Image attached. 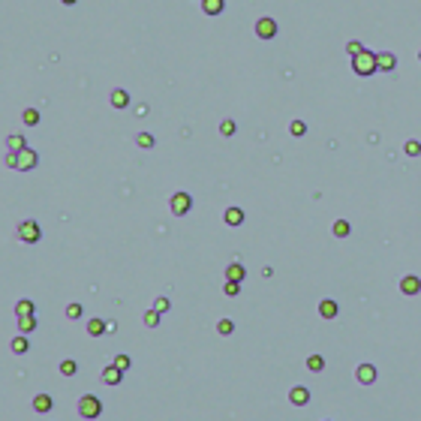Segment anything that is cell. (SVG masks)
Here are the masks:
<instances>
[{"label":"cell","instance_id":"1","mask_svg":"<svg viewBox=\"0 0 421 421\" xmlns=\"http://www.w3.org/2000/svg\"><path fill=\"white\" fill-rule=\"evenodd\" d=\"M352 72L355 75H361V78H367V75H373L376 72V51H361V54H355L352 58Z\"/></svg>","mask_w":421,"mask_h":421},{"label":"cell","instance_id":"2","mask_svg":"<svg viewBox=\"0 0 421 421\" xmlns=\"http://www.w3.org/2000/svg\"><path fill=\"white\" fill-rule=\"evenodd\" d=\"M78 415L88 421H94L102 415V400H99L97 394H81L78 397Z\"/></svg>","mask_w":421,"mask_h":421},{"label":"cell","instance_id":"3","mask_svg":"<svg viewBox=\"0 0 421 421\" xmlns=\"http://www.w3.org/2000/svg\"><path fill=\"white\" fill-rule=\"evenodd\" d=\"M15 238H18L21 244H39V241H42V226H39L36 220H24V223H18V229H15Z\"/></svg>","mask_w":421,"mask_h":421},{"label":"cell","instance_id":"4","mask_svg":"<svg viewBox=\"0 0 421 421\" xmlns=\"http://www.w3.org/2000/svg\"><path fill=\"white\" fill-rule=\"evenodd\" d=\"M169 211L175 214V217H187L190 211H193V195L190 193H175L169 199Z\"/></svg>","mask_w":421,"mask_h":421},{"label":"cell","instance_id":"5","mask_svg":"<svg viewBox=\"0 0 421 421\" xmlns=\"http://www.w3.org/2000/svg\"><path fill=\"white\" fill-rule=\"evenodd\" d=\"M253 31H256V36H259V39H265V42H268V39H274V36L280 33V27H277V18L262 15V18H256V27H253Z\"/></svg>","mask_w":421,"mask_h":421},{"label":"cell","instance_id":"6","mask_svg":"<svg viewBox=\"0 0 421 421\" xmlns=\"http://www.w3.org/2000/svg\"><path fill=\"white\" fill-rule=\"evenodd\" d=\"M36 162H39V154H36L33 148H24V151L15 154V165H12V169H18V172H31V169H36Z\"/></svg>","mask_w":421,"mask_h":421},{"label":"cell","instance_id":"7","mask_svg":"<svg viewBox=\"0 0 421 421\" xmlns=\"http://www.w3.org/2000/svg\"><path fill=\"white\" fill-rule=\"evenodd\" d=\"M376 364H358V370H355V379L361 382V385H373L376 382Z\"/></svg>","mask_w":421,"mask_h":421},{"label":"cell","instance_id":"8","mask_svg":"<svg viewBox=\"0 0 421 421\" xmlns=\"http://www.w3.org/2000/svg\"><path fill=\"white\" fill-rule=\"evenodd\" d=\"M99 379H102L105 385H121V382H124V370H118L115 364H108V367H102Z\"/></svg>","mask_w":421,"mask_h":421},{"label":"cell","instance_id":"9","mask_svg":"<svg viewBox=\"0 0 421 421\" xmlns=\"http://www.w3.org/2000/svg\"><path fill=\"white\" fill-rule=\"evenodd\" d=\"M400 292H403V295H409V298H412V295H418V292H421V277H415V274H406V277L400 280Z\"/></svg>","mask_w":421,"mask_h":421},{"label":"cell","instance_id":"10","mask_svg":"<svg viewBox=\"0 0 421 421\" xmlns=\"http://www.w3.org/2000/svg\"><path fill=\"white\" fill-rule=\"evenodd\" d=\"M289 403H292V406H307V403H310V388L295 385V388L289 391Z\"/></svg>","mask_w":421,"mask_h":421},{"label":"cell","instance_id":"11","mask_svg":"<svg viewBox=\"0 0 421 421\" xmlns=\"http://www.w3.org/2000/svg\"><path fill=\"white\" fill-rule=\"evenodd\" d=\"M244 277H247V271H244L241 262H229L226 265V280L229 283H244Z\"/></svg>","mask_w":421,"mask_h":421},{"label":"cell","instance_id":"12","mask_svg":"<svg viewBox=\"0 0 421 421\" xmlns=\"http://www.w3.org/2000/svg\"><path fill=\"white\" fill-rule=\"evenodd\" d=\"M108 102H111V108H127V105H130V91L115 88V91L108 94Z\"/></svg>","mask_w":421,"mask_h":421},{"label":"cell","instance_id":"13","mask_svg":"<svg viewBox=\"0 0 421 421\" xmlns=\"http://www.w3.org/2000/svg\"><path fill=\"white\" fill-rule=\"evenodd\" d=\"M394 66H397V58L391 51H376V69L379 72H391Z\"/></svg>","mask_w":421,"mask_h":421},{"label":"cell","instance_id":"14","mask_svg":"<svg viewBox=\"0 0 421 421\" xmlns=\"http://www.w3.org/2000/svg\"><path fill=\"white\" fill-rule=\"evenodd\" d=\"M9 349H12L15 355H27V349H31V340H27V334H15V337L9 340Z\"/></svg>","mask_w":421,"mask_h":421},{"label":"cell","instance_id":"15","mask_svg":"<svg viewBox=\"0 0 421 421\" xmlns=\"http://www.w3.org/2000/svg\"><path fill=\"white\" fill-rule=\"evenodd\" d=\"M54 409V400H51V394H36L33 397V412H51Z\"/></svg>","mask_w":421,"mask_h":421},{"label":"cell","instance_id":"16","mask_svg":"<svg viewBox=\"0 0 421 421\" xmlns=\"http://www.w3.org/2000/svg\"><path fill=\"white\" fill-rule=\"evenodd\" d=\"M199 3H202V12L208 18H214V15H220L226 9V0H199Z\"/></svg>","mask_w":421,"mask_h":421},{"label":"cell","instance_id":"17","mask_svg":"<svg viewBox=\"0 0 421 421\" xmlns=\"http://www.w3.org/2000/svg\"><path fill=\"white\" fill-rule=\"evenodd\" d=\"M337 313H340L337 301H331V298L319 301V316H322V319H337Z\"/></svg>","mask_w":421,"mask_h":421},{"label":"cell","instance_id":"18","mask_svg":"<svg viewBox=\"0 0 421 421\" xmlns=\"http://www.w3.org/2000/svg\"><path fill=\"white\" fill-rule=\"evenodd\" d=\"M18 316H36V304H33L31 298L15 301V319H18Z\"/></svg>","mask_w":421,"mask_h":421},{"label":"cell","instance_id":"19","mask_svg":"<svg viewBox=\"0 0 421 421\" xmlns=\"http://www.w3.org/2000/svg\"><path fill=\"white\" fill-rule=\"evenodd\" d=\"M223 223H226V226H241V223H244V211H241V208H226V211H223Z\"/></svg>","mask_w":421,"mask_h":421},{"label":"cell","instance_id":"20","mask_svg":"<svg viewBox=\"0 0 421 421\" xmlns=\"http://www.w3.org/2000/svg\"><path fill=\"white\" fill-rule=\"evenodd\" d=\"M15 325H18V334H31V331L39 328V319H36V316H18Z\"/></svg>","mask_w":421,"mask_h":421},{"label":"cell","instance_id":"21","mask_svg":"<svg viewBox=\"0 0 421 421\" xmlns=\"http://www.w3.org/2000/svg\"><path fill=\"white\" fill-rule=\"evenodd\" d=\"M24 148H27L24 135H15V132L6 135V151H9V154H18V151H24Z\"/></svg>","mask_w":421,"mask_h":421},{"label":"cell","instance_id":"22","mask_svg":"<svg viewBox=\"0 0 421 421\" xmlns=\"http://www.w3.org/2000/svg\"><path fill=\"white\" fill-rule=\"evenodd\" d=\"M108 331V322H102V319H88V334L91 337H102Z\"/></svg>","mask_w":421,"mask_h":421},{"label":"cell","instance_id":"23","mask_svg":"<svg viewBox=\"0 0 421 421\" xmlns=\"http://www.w3.org/2000/svg\"><path fill=\"white\" fill-rule=\"evenodd\" d=\"M66 319H69V322H75V319H81V316H85V307H81V304H78V301H72V304H66Z\"/></svg>","mask_w":421,"mask_h":421},{"label":"cell","instance_id":"24","mask_svg":"<svg viewBox=\"0 0 421 421\" xmlns=\"http://www.w3.org/2000/svg\"><path fill=\"white\" fill-rule=\"evenodd\" d=\"M307 370H310V373H322V370H325V358L322 355H307Z\"/></svg>","mask_w":421,"mask_h":421},{"label":"cell","instance_id":"25","mask_svg":"<svg viewBox=\"0 0 421 421\" xmlns=\"http://www.w3.org/2000/svg\"><path fill=\"white\" fill-rule=\"evenodd\" d=\"M135 145H138V148H145V151H151V148L157 145V138H154L151 132H138V135H135Z\"/></svg>","mask_w":421,"mask_h":421},{"label":"cell","instance_id":"26","mask_svg":"<svg viewBox=\"0 0 421 421\" xmlns=\"http://www.w3.org/2000/svg\"><path fill=\"white\" fill-rule=\"evenodd\" d=\"M21 121H24V127H36V124H39V108H24V111H21Z\"/></svg>","mask_w":421,"mask_h":421},{"label":"cell","instance_id":"27","mask_svg":"<svg viewBox=\"0 0 421 421\" xmlns=\"http://www.w3.org/2000/svg\"><path fill=\"white\" fill-rule=\"evenodd\" d=\"M331 232H334V238H346V235L352 232V223H349V220H337Z\"/></svg>","mask_w":421,"mask_h":421},{"label":"cell","instance_id":"28","mask_svg":"<svg viewBox=\"0 0 421 421\" xmlns=\"http://www.w3.org/2000/svg\"><path fill=\"white\" fill-rule=\"evenodd\" d=\"M58 370H61V376H75V370H78V364H75L72 358H64V361L58 364Z\"/></svg>","mask_w":421,"mask_h":421},{"label":"cell","instance_id":"29","mask_svg":"<svg viewBox=\"0 0 421 421\" xmlns=\"http://www.w3.org/2000/svg\"><path fill=\"white\" fill-rule=\"evenodd\" d=\"M160 310H154V307H151V310H148V313H145V319H142V322H145V328H157V325H160Z\"/></svg>","mask_w":421,"mask_h":421},{"label":"cell","instance_id":"30","mask_svg":"<svg viewBox=\"0 0 421 421\" xmlns=\"http://www.w3.org/2000/svg\"><path fill=\"white\" fill-rule=\"evenodd\" d=\"M403 154H406V157H418V154H421V142H418V138H409V142L403 145Z\"/></svg>","mask_w":421,"mask_h":421},{"label":"cell","instance_id":"31","mask_svg":"<svg viewBox=\"0 0 421 421\" xmlns=\"http://www.w3.org/2000/svg\"><path fill=\"white\" fill-rule=\"evenodd\" d=\"M289 132L295 135V138H301V135H307V124H304V121H292Z\"/></svg>","mask_w":421,"mask_h":421},{"label":"cell","instance_id":"32","mask_svg":"<svg viewBox=\"0 0 421 421\" xmlns=\"http://www.w3.org/2000/svg\"><path fill=\"white\" fill-rule=\"evenodd\" d=\"M232 331H235V322H232V319H220V322H217V334H223V337H229Z\"/></svg>","mask_w":421,"mask_h":421},{"label":"cell","instance_id":"33","mask_svg":"<svg viewBox=\"0 0 421 421\" xmlns=\"http://www.w3.org/2000/svg\"><path fill=\"white\" fill-rule=\"evenodd\" d=\"M220 132H223V135H235V132H238V124H235V121H232V118H226V121H223V124H220Z\"/></svg>","mask_w":421,"mask_h":421},{"label":"cell","instance_id":"34","mask_svg":"<svg viewBox=\"0 0 421 421\" xmlns=\"http://www.w3.org/2000/svg\"><path fill=\"white\" fill-rule=\"evenodd\" d=\"M111 364H115L118 370H130V367H132V358L130 355H115V361H111Z\"/></svg>","mask_w":421,"mask_h":421},{"label":"cell","instance_id":"35","mask_svg":"<svg viewBox=\"0 0 421 421\" xmlns=\"http://www.w3.org/2000/svg\"><path fill=\"white\" fill-rule=\"evenodd\" d=\"M346 51H349V58H355V54H361V51H364V45H361L358 39H349V42H346Z\"/></svg>","mask_w":421,"mask_h":421},{"label":"cell","instance_id":"36","mask_svg":"<svg viewBox=\"0 0 421 421\" xmlns=\"http://www.w3.org/2000/svg\"><path fill=\"white\" fill-rule=\"evenodd\" d=\"M223 292H226L229 298H235V295H241V283H229V280H226V286H223Z\"/></svg>","mask_w":421,"mask_h":421},{"label":"cell","instance_id":"37","mask_svg":"<svg viewBox=\"0 0 421 421\" xmlns=\"http://www.w3.org/2000/svg\"><path fill=\"white\" fill-rule=\"evenodd\" d=\"M154 310H160V313H169V310H172L169 298H157V301H154Z\"/></svg>","mask_w":421,"mask_h":421},{"label":"cell","instance_id":"38","mask_svg":"<svg viewBox=\"0 0 421 421\" xmlns=\"http://www.w3.org/2000/svg\"><path fill=\"white\" fill-rule=\"evenodd\" d=\"M61 3H64V6H75V3H78V0H61Z\"/></svg>","mask_w":421,"mask_h":421},{"label":"cell","instance_id":"39","mask_svg":"<svg viewBox=\"0 0 421 421\" xmlns=\"http://www.w3.org/2000/svg\"><path fill=\"white\" fill-rule=\"evenodd\" d=\"M418 61H421V51H418Z\"/></svg>","mask_w":421,"mask_h":421}]
</instances>
